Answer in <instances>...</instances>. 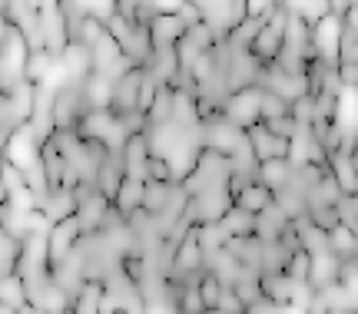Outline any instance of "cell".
<instances>
[{
    "label": "cell",
    "mask_w": 358,
    "mask_h": 314,
    "mask_svg": "<svg viewBox=\"0 0 358 314\" xmlns=\"http://www.w3.org/2000/svg\"><path fill=\"white\" fill-rule=\"evenodd\" d=\"M146 179H153V182H176L169 163L163 156H153V152H150V163H146Z\"/></svg>",
    "instance_id": "cell-24"
},
{
    "label": "cell",
    "mask_w": 358,
    "mask_h": 314,
    "mask_svg": "<svg viewBox=\"0 0 358 314\" xmlns=\"http://www.w3.org/2000/svg\"><path fill=\"white\" fill-rule=\"evenodd\" d=\"M83 106H87V113H96V110H110L113 106V89H116V80L106 73H90L83 83Z\"/></svg>",
    "instance_id": "cell-6"
},
{
    "label": "cell",
    "mask_w": 358,
    "mask_h": 314,
    "mask_svg": "<svg viewBox=\"0 0 358 314\" xmlns=\"http://www.w3.org/2000/svg\"><path fill=\"white\" fill-rule=\"evenodd\" d=\"M282 0H243V10L249 20H268V13L279 7Z\"/></svg>",
    "instance_id": "cell-25"
},
{
    "label": "cell",
    "mask_w": 358,
    "mask_h": 314,
    "mask_svg": "<svg viewBox=\"0 0 358 314\" xmlns=\"http://www.w3.org/2000/svg\"><path fill=\"white\" fill-rule=\"evenodd\" d=\"M262 126H266L268 133H275V136H282V139H292L295 133L302 129V126L295 123V116H292V113H289V116H275V119H266Z\"/></svg>",
    "instance_id": "cell-23"
},
{
    "label": "cell",
    "mask_w": 358,
    "mask_h": 314,
    "mask_svg": "<svg viewBox=\"0 0 358 314\" xmlns=\"http://www.w3.org/2000/svg\"><path fill=\"white\" fill-rule=\"evenodd\" d=\"M199 291H203V301L206 308H219V298H222V291H226V285L219 281L209 268H206L203 275H199Z\"/></svg>",
    "instance_id": "cell-22"
},
{
    "label": "cell",
    "mask_w": 358,
    "mask_h": 314,
    "mask_svg": "<svg viewBox=\"0 0 358 314\" xmlns=\"http://www.w3.org/2000/svg\"><path fill=\"white\" fill-rule=\"evenodd\" d=\"M116 3L120 0H90V13H96L100 20H110L116 13Z\"/></svg>",
    "instance_id": "cell-29"
},
{
    "label": "cell",
    "mask_w": 358,
    "mask_h": 314,
    "mask_svg": "<svg viewBox=\"0 0 358 314\" xmlns=\"http://www.w3.org/2000/svg\"><path fill=\"white\" fill-rule=\"evenodd\" d=\"M329 251L338 255L342 262L358 258V232L352 225H345V222H338V225L329 232Z\"/></svg>",
    "instance_id": "cell-16"
},
{
    "label": "cell",
    "mask_w": 358,
    "mask_h": 314,
    "mask_svg": "<svg viewBox=\"0 0 358 314\" xmlns=\"http://www.w3.org/2000/svg\"><path fill=\"white\" fill-rule=\"evenodd\" d=\"M342 40H345V17L342 13H325L319 24H315V53H319V63L335 70L342 63Z\"/></svg>",
    "instance_id": "cell-2"
},
{
    "label": "cell",
    "mask_w": 358,
    "mask_h": 314,
    "mask_svg": "<svg viewBox=\"0 0 358 314\" xmlns=\"http://www.w3.org/2000/svg\"><path fill=\"white\" fill-rule=\"evenodd\" d=\"M143 314H179L176 301L173 298H146V304H143Z\"/></svg>",
    "instance_id": "cell-27"
},
{
    "label": "cell",
    "mask_w": 358,
    "mask_h": 314,
    "mask_svg": "<svg viewBox=\"0 0 358 314\" xmlns=\"http://www.w3.org/2000/svg\"><path fill=\"white\" fill-rule=\"evenodd\" d=\"M179 7H182V0H153L156 13H176Z\"/></svg>",
    "instance_id": "cell-30"
},
{
    "label": "cell",
    "mask_w": 358,
    "mask_h": 314,
    "mask_svg": "<svg viewBox=\"0 0 358 314\" xmlns=\"http://www.w3.org/2000/svg\"><path fill=\"white\" fill-rule=\"evenodd\" d=\"M345 30L358 37V3H352V7H348V13H345Z\"/></svg>",
    "instance_id": "cell-31"
},
{
    "label": "cell",
    "mask_w": 358,
    "mask_h": 314,
    "mask_svg": "<svg viewBox=\"0 0 358 314\" xmlns=\"http://www.w3.org/2000/svg\"><path fill=\"white\" fill-rule=\"evenodd\" d=\"M57 53H50L47 47H34L30 57H27V70H24V80L27 83H34V87H43L47 83V76L53 73V66H57Z\"/></svg>",
    "instance_id": "cell-12"
},
{
    "label": "cell",
    "mask_w": 358,
    "mask_h": 314,
    "mask_svg": "<svg viewBox=\"0 0 358 314\" xmlns=\"http://www.w3.org/2000/svg\"><path fill=\"white\" fill-rule=\"evenodd\" d=\"M329 172L338 182L342 195H358V165L352 152H332L329 156Z\"/></svg>",
    "instance_id": "cell-9"
},
{
    "label": "cell",
    "mask_w": 358,
    "mask_h": 314,
    "mask_svg": "<svg viewBox=\"0 0 358 314\" xmlns=\"http://www.w3.org/2000/svg\"><path fill=\"white\" fill-rule=\"evenodd\" d=\"M259 103H262V89L259 87H245V89H236L226 96L222 103V119L232 123L236 129H252L259 119Z\"/></svg>",
    "instance_id": "cell-3"
},
{
    "label": "cell",
    "mask_w": 358,
    "mask_h": 314,
    "mask_svg": "<svg viewBox=\"0 0 358 314\" xmlns=\"http://www.w3.org/2000/svg\"><path fill=\"white\" fill-rule=\"evenodd\" d=\"M245 133H249V142H252V149H256L259 163H268V159H289L292 139H282V136H275V133H268L262 123H256L252 129H245Z\"/></svg>",
    "instance_id": "cell-5"
},
{
    "label": "cell",
    "mask_w": 358,
    "mask_h": 314,
    "mask_svg": "<svg viewBox=\"0 0 358 314\" xmlns=\"http://www.w3.org/2000/svg\"><path fill=\"white\" fill-rule=\"evenodd\" d=\"M123 57H127V53H123V47H120V43L106 33V37L93 47V73H106V76H110V73H113V66L123 60Z\"/></svg>",
    "instance_id": "cell-19"
},
{
    "label": "cell",
    "mask_w": 358,
    "mask_h": 314,
    "mask_svg": "<svg viewBox=\"0 0 358 314\" xmlns=\"http://www.w3.org/2000/svg\"><path fill=\"white\" fill-rule=\"evenodd\" d=\"M186 37V24L179 20L176 13H156L150 20V40H153V53L176 47L179 40Z\"/></svg>",
    "instance_id": "cell-7"
},
{
    "label": "cell",
    "mask_w": 358,
    "mask_h": 314,
    "mask_svg": "<svg viewBox=\"0 0 358 314\" xmlns=\"http://www.w3.org/2000/svg\"><path fill=\"white\" fill-rule=\"evenodd\" d=\"M83 222H80V215H70V218H64V222H57V225L50 228V268L53 264L66 262L73 251L80 248V241H83Z\"/></svg>",
    "instance_id": "cell-4"
},
{
    "label": "cell",
    "mask_w": 358,
    "mask_h": 314,
    "mask_svg": "<svg viewBox=\"0 0 358 314\" xmlns=\"http://www.w3.org/2000/svg\"><path fill=\"white\" fill-rule=\"evenodd\" d=\"M355 314H358V311H355Z\"/></svg>",
    "instance_id": "cell-35"
},
{
    "label": "cell",
    "mask_w": 358,
    "mask_h": 314,
    "mask_svg": "<svg viewBox=\"0 0 358 314\" xmlns=\"http://www.w3.org/2000/svg\"><path fill=\"white\" fill-rule=\"evenodd\" d=\"M236 205H239V209H245V212H252V215H262L266 209H272V205H275V192H272L268 186H262L259 179H252V182L239 192Z\"/></svg>",
    "instance_id": "cell-13"
},
{
    "label": "cell",
    "mask_w": 358,
    "mask_h": 314,
    "mask_svg": "<svg viewBox=\"0 0 358 314\" xmlns=\"http://www.w3.org/2000/svg\"><path fill=\"white\" fill-rule=\"evenodd\" d=\"M30 40L27 33L20 30L17 24L3 20V53H0V87L3 93H13V87L24 80V70H27V57H30Z\"/></svg>",
    "instance_id": "cell-1"
},
{
    "label": "cell",
    "mask_w": 358,
    "mask_h": 314,
    "mask_svg": "<svg viewBox=\"0 0 358 314\" xmlns=\"http://www.w3.org/2000/svg\"><path fill=\"white\" fill-rule=\"evenodd\" d=\"M143 195H146V179H136V176H127L123 179V186H120V192H116V209L123 215L136 212V209H143Z\"/></svg>",
    "instance_id": "cell-18"
},
{
    "label": "cell",
    "mask_w": 358,
    "mask_h": 314,
    "mask_svg": "<svg viewBox=\"0 0 358 314\" xmlns=\"http://www.w3.org/2000/svg\"><path fill=\"white\" fill-rule=\"evenodd\" d=\"M113 314H129V308H120V311H113Z\"/></svg>",
    "instance_id": "cell-34"
},
{
    "label": "cell",
    "mask_w": 358,
    "mask_h": 314,
    "mask_svg": "<svg viewBox=\"0 0 358 314\" xmlns=\"http://www.w3.org/2000/svg\"><path fill=\"white\" fill-rule=\"evenodd\" d=\"M338 275H342V258L338 255H332V251H315L312 255V271H308V288H329V285H335L338 281Z\"/></svg>",
    "instance_id": "cell-8"
},
{
    "label": "cell",
    "mask_w": 358,
    "mask_h": 314,
    "mask_svg": "<svg viewBox=\"0 0 358 314\" xmlns=\"http://www.w3.org/2000/svg\"><path fill=\"white\" fill-rule=\"evenodd\" d=\"M279 314H308V308H302V304H292V301H285V304H279Z\"/></svg>",
    "instance_id": "cell-32"
},
{
    "label": "cell",
    "mask_w": 358,
    "mask_h": 314,
    "mask_svg": "<svg viewBox=\"0 0 358 314\" xmlns=\"http://www.w3.org/2000/svg\"><path fill=\"white\" fill-rule=\"evenodd\" d=\"M289 113H292V103L262 89V103H259V119H262V123H266V119H275V116H289Z\"/></svg>",
    "instance_id": "cell-21"
},
{
    "label": "cell",
    "mask_w": 358,
    "mask_h": 314,
    "mask_svg": "<svg viewBox=\"0 0 358 314\" xmlns=\"http://www.w3.org/2000/svg\"><path fill=\"white\" fill-rule=\"evenodd\" d=\"M206 314H226V311H222V308H209V311H206Z\"/></svg>",
    "instance_id": "cell-33"
},
{
    "label": "cell",
    "mask_w": 358,
    "mask_h": 314,
    "mask_svg": "<svg viewBox=\"0 0 358 314\" xmlns=\"http://www.w3.org/2000/svg\"><path fill=\"white\" fill-rule=\"evenodd\" d=\"M179 182H153V179H146V195H143V212H150L156 218V215H163L169 209V202H173V195H176Z\"/></svg>",
    "instance_id": "cell-15"
},
{
    "label": "cell",
    "mask_w": 358,
    "mask_h": 314,
    "mask_svg": "<svg viewBox=\"0 0 358 314\" xmlns=\"http://www.w3.org/2000/svg\"><path fill=\"white\" fill-rule=\"evenodd\" d=\"M0 248H3V258H0V275H17L20 271V262H24V235H17V232H7L3 228V235H0Z\"/></svg>",
    "instance_id": "cell-17"
},
{
    "label": "cell",
    "mask_w": 358,
    "mask_h": 314,
    "mask_svg": "<svg viewBox=\"0 0 358 314\" xmlns=\"http://www.w3.org/2000/svg\"><path fill=\"white\" fill-rule=\"evenodd\" d=\"M282 47H285V33H279L275 27H268V20H266V27L259 30V37L252 40V57H256L262 66H268V63H275L279 60V53H282Z\"/></svg>",
    "instance_id": "cell-10"
},
{
    "label": "cell",
    "mask_w": 358,
    "mask_h": 314,
    "mask_svg": "<svg viewBox=\"0 0 358 314\" xmlns=\"http://www.w3.org/2000/svg\"><path fill=\"white\" fill-rule=\"evenodd\" d=\"M308 271H312V255L306 248H295L292 258H289V268H285V275L292 278L295 285H308Z\"/></svg>",
    "instance_id": "cell-20"
},
{
    "label": "cell",
    "mask_w": 358,
    "mask_h": 314,
    "mask_svg": "<svg viewBox=\"0 0 358 314\" xmlns=\"http://www.w3.org/2000/svg\"><path fill=\"white\" fill-rule=\"evenodd\" d=\"M292 176H295V169L289 159H268V163H259V169H256V179L262 186L272 188V192H282V188L292 182Z\"/></svg>",
    "instance_id": "cell-14"
},
{
    "label": "cell",
    "mask_w": 358,
    "mask_h": 314,
    "mask_svg": "<svg viewBox=\"0 0 358 314\" xmlns=\"http://www.w3.org/2000/svg\"><path fill=\"white\" fill-rule=\"evenodd\" d=\"M219 228H222L226 241L229 239H249V235H256V215L239 209V205H232L229 212L219 218Z\"/></svg>",
    "instance_id": "cell-11"
},
{
    "label": "cell",
    "mask_w": 358,
    "mask_h": 314,
    "mask_svg": "<svg viewBox=\"0 0 358 314\" xmlns=\"http://www.w3.org/2000/svg\"><path fill=\"white\" fill-rule=\"evenodd\" d=\"M338 281H342V288H345L348 294L358 301V258L342 262V275H338Z\"/></svg>",
    "instance_id": "cell-26"
},
{
    "label": "cell",
    "mask_w": 358,
    "mask_h": 314,
    "mask_svg": "<svg viewBox=\"0 0 358 314\" xmlns=\"http://www.w3.org/2000/svg\"><path fill=\"white\" fill-rule=\"evenodd\" d=\"M219 308H222L226 314H249V308L243 304V298H239V294H236L232 288L222 291V298H219Z\"/></svg>",
    "instance_id": "cell-28"
}]
</instances>
